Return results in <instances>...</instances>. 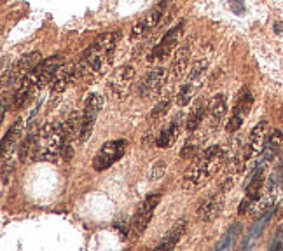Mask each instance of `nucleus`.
<instances>
[{"label": "nucleus", "mask_w": 283, "mask_h": 251, "mask_svg": "<svg viewBox=\"0 0 283 251\" xmlns=\"http://www.w3.org/2000/svg\"><path fill=\"white\" fill-rule=\"evenodd\" d=\"M65 141V129L62 122L46 124L38 129L32 161L35 162H54L62 157V147Z\"/></svg>", "instance_id": "nucleus-1"}, {"label": "nucleus", "mask_w": 283, "mask_h": 251, "mask_svg": "<svg viewBox=\"0 0 283 251\" xmlns=\"http://www.w3.org/2000/svg\"><path fill=\"white\" fill-rule=\"evenodd\" d=\"M102 105H104V98L100 94H90L84 103V112H82V126H80V134H79V143H88L90 136L93 134L94 122H96L98 115H100Z\"/></svg>", "instance_id": "nucleus-2"}, {"label": "nucleus", "mask_w": 283, "mask_h": 251, "mask_svg": "<svg viewBox=\"0 0 283 251\" xmlns=\"http://www.w3.org/2000/svg\"><path fill=\"white\" fill-rule=\"evenodd\" d=\"M126 147H128V141L126 140H114V141H108L105 143L104 147L98 150L96 157L93 161V168L96 171H104V169H108L112 164L119 161V159L124 155Z\"/></svg>", "instance_id": "nucleus-3"}, {"label": "nucleus", "mask_w": 283, "mask_h": 251, "mask_svg": "<svg viewBox=\"0 0 283 251\" xmlns=\"http://www.w3.org/2000/svg\"><path fill=\"white\" fill-rule=\"evenodd\" d=\"M161 201V194H150V196L145 197V201L140 204L138 211H136L135 218L132 222V236L135 239H138L142 234L145 232V229L150 224V218L154 215L156 206Z\"/></svg>", "instance_id": "nucleus-4"}, {"label": "nucleus", "mask_w": 283, "mask_h": 251, "mask_svg": "<svg viewBox=\"0 0 283 251\" xmlns=\"http://www.w3.org/2000/svg\"><path fill=\"white\" fill-rule=\"evenodd\" d=\"M164 80H166V70L158 66V68L150 70V72H147L142 77L138 86H136V93H138L140 98H145V100L158 96L161 93L162 86H164Z\"/></svg>", "instance_id": "nucleus-5"}, {"label": "nucleus", "mask_w": 283, "mask_h": 251, "mask_svg": "<svg viewBox=\"0 0 283 251\" xmlns=\"http://www.w3.org/2000/svg\"><path fill=\"white\" fill-rule=\"evenodd\" d=\"M133 77H135V70L130 65L121 66V68H118L110 75L108 87H110V93L114 94L118 100H124V98L128 96L130 89H132Z\"/></svg>", "instance_id": "nucleus-6"}, {"label": "nucleus", "mask_w": 283, "mask_h": 251, "mask_svg": "<svg viewBox=\"0 0 283 251\" xmlns=\"http://www.w3.org/2000/svg\"><path fill=\"white\" fill-rule=\"evenodd\" d=\"M63 65H65V61H63V58L60 54L52 56V58L49 59H42V61L32 70L35 80H37L38 89H44L46 86H49V84L52 82V79H54L56 72H58Z\"/></svg>", "instance_id": "nucleus-7"}, {"label": "nucleus", "mask_w": 283, "mask_h": 251, "mask_svg": "<svg viewBox=\"0 0 283 251\" xmlns=\"http://www.w3.org/2000/svg\"><path fill=\"white\" fill-rule=\"evenodd\" d=\"M226 194L222 189H218L217 194H212L208 199H204L203 203L198 208V218L201 222H212L222 213V208H224V199Z\"/></svg>", "instance_id": "nucleus-8"}, {"label": "nucleus", "mask_w": 283, "mask_h": 251, "mask_svg": "<svg viewBox=\"0 0 283 251\" xmlns=\"http://www.w3.org/2000/svg\"><path fill=\"white\" fill-rule=\"evenodd\" d=\"M168 3L170 2H166V0H161V2H159L158 5H156L154 9H152L150 12L144 17V19H140L138 23L132 28V38H140L142 35H145L148 30H152L154 26H158L159 21H161V17H162V14H164L166 7H168Z\"/></svg>", "instance_id": "nucleus-9"}, {"label": "nucleus", "mask_w": 283, "mask_h": 251, "mask_svg": "<svg viewBox=\"0 0 283 251\" xmlns=\"http://www.w3.org/2000/svg\"><path fill=\"white\" fill-rule=\"evenodd\" d=\"M24 127H26V122H24L23 119H18V121L10 126V129L6 133V136H4V140H2V159L4 161L7 159V155L12 154L14 148H16L18 143L21 141Z\"/></svg>", "instance_id": "nucleus-10"}, {"label": "nucleus", "mask_w": 283, "mask_h": 251, "mask_svg": "<svg viewBox=\"0 0 283 251\" xmlns=\"http://www.w3.org/2000/svg\"><path fill=\"white\" fill-rule=\"evenodd\" d=\"M186 231H187V218L176 220L175 224L172 225V229L162 236L161 243L158 245V250H173L180 243V239L184 238Z\"/></svg>", "instance_id": "nucleus-11"}, {"label": "nucleus", "mask_w": 283, "mask_h": 251, "mask_svg": "<svg viewBox=\"0 0 283 251\" xmlns=\"http://www.w3.org/2000/svg\"><path fill=\"white\" fill-rule=\"evenodd\" d=\"M74 79H77L76 75V65H63L62 68L56 72L54 79L51 82V91L54 94H60L68 87V84L72 82Z\"/></svg>", "instance_id": "nucleus-12"}, {"label": "nucleus", "mask_w": 283, "mask_h": 251, "mask_svg": "<svg viewBox=\"0 0 283 251\" xmlns=\"http://www.w3.org/2000/svg\"><path fill=\"white\" fill-rule=\"evenodd\" d=\"M189 59H190V47L189 45H182L178 51L175 52V58L172 61V77L175 80H180L186 75L187 68H189Z\"/></svg>", "instance_id": "nucleus-13"}, {"label": "nucleus", "mask_w": 283, "mask_h": 251, "mask_svg": "<svg viewBox=\"0 0 283 251\" xmlns=\"http://www.w3.org/2000/svg\"><path fill=\"white\" fill-rule=\"evenodd\" d=\"M40 61H42L40 52H30V54L23 56L20 61L14 63L12 68H10V72H12V75L16 77L18 80H21L23 79V75H26L28 72H32V70H34Z\"/></svg>", "instance_id": "nucleus-14"}, {"label": "nucleus", "mask_w": 283, "mask_h": 251, "mask_svg": "<svg viewBox=\"0 0 283 251\" xmlns=\"http://www.w3.org/2000/svg\"><path fill=\"white\" fill-rule=\"evenodd\" d=\"M228 112V101H226L224 94H215L210 101H208V114L212 119V126H217L222 119L226 117Z\"/></svg>", "instance_id": "nucleus-15"}, {"label": "nucleus", "mask_w": 283, "mask_h": 251, "mask_svg": "<svg viewBox=\"0 0 283 251\" xmlns=\"http://www.w3.org/2000/svg\"><path fill=\"white\" fill-rule=\"evenodd\" d=\"M80 126H82V114L79 112H72L65 122H63V129H65V141L63 143H74L80 134Z\"/></svg>", "instance_id": "nucleus-16"}, {"label": "nucleus", "mask_w": 283, "mask_h": 251, "mask_svg": "<svg viewBox=\"0 0 283 251\" xmlns=\"http://www.w3.org/2000/svg\"><path fill=\"white\" fill-rule=\"evenodd\" d=\"M206 112H208V101L206 100L201 98V100H198L196 103H194L192 110H190L189 117H187V122H186L187 129H189L190 133H194V131L201 126V122H203L204 114H206Z\"/></svg>", "instance_id": "nucleus-17"}, {"label": "nucleus", "mask_w": 283, "mask_h": 251, "mask_svg": "<svg viewBox=\"0 0 283 251\" xmlns=\"http://www.w3.org/2000/svg\"><path fill=\"white\" fill-rule=\"evenodd\" d=\"M266 140H268V122L266 121H260L259 124L252 129V133H250V147H252L254 150V155L260 154L264 148V145H266Z\"/></svg>", "instance_id": "nucleus-18"}, {"label": "nucleus", "mask_w": 283, "mask_h": 251, "mask_svg": "<svg viewBox=\"0 0 283 251\" xmlns=\"http://www.w3.org/2000/svg\"><path fill=\"white\" fill-rule=\"evenodd\" d=\"M178 131H180V121H173L172 124H168L164 127V129H161V133H159L158 136V147L161 148H168L173 145V141L176 140V136H178Z\"/></svg>", "instance_id": "nucleus-19"}, {"label": "nucleus", "mask_w": 283, "mask_h": 251, "mask_svg": "<svg viewBox=\"0 0 283 251\" xmlns=\"http://www.w3.org/2000/svg\"><path fill=\"white\" fill-rule=\"evenodd\" d=\"M243 231V225L240 224V222H236L232 227L228 229V232L224 234V238L220 239V241L217 243V246H215V250L217 251H222V250H231L232 246L236 245V241H238L240 234H242Z\"/></svg>", "instance_id": "nucleus-20"}, {"label": "nucleus", "mask_w": 283, "mask_h": 251, "mask_svg": "<svg viewBox=\"0 0 283 251\" xmlns=\"http://www.w3.org/2000/svg\"><path fill=\"white\" fill-rule=\"evenodd\" d=\"M252 105H254V98H252V94H250V91L243 89L242 94L238 96V101H236L232 114H236V115H240V117L245 119L246 115L250 114V108H252Z\"/></svg>", "instance_id": "nucleus-21"}, {"label": "nucleus", "mask_w": 283, "mask_h": 251, "mask_svg": "<svg viewBox=\"0 0 283 251\" xmlns=\"http://www.w3.org/2000/svg\"><path fill=\"white\" fill-rule=\"evenodd\" d=\"M206 68H208V61H204V59H198V61H194L192 66H190V70H189V75H187V82H192L200 87V84L198 82L203 80Z\"/></svg>", "instance_id": "nucleus-22"}, {"label": "nucleus", "mask_w": 283, "mask_h": 251, "mask_svg": "<svg viewBox=\"0 0 283 251\" xmlns=\"http://www.w3.org/2000/svg\"><path fill=\"white\" fill-rule=\"evenodd\" d=\"M196 89H198L196 84H192V82L184 84V86L180 87L178 94H176V103H178L180 107H186V105H189L190 103V98L194 96Z\"/></svg>", "instance_id": "nucleus-23"}, {"label": "nucleus", "mask_w": 283, "mask_h": 251, "mask_svg": "<svg viewBox=\"0 0 283 251\" xmlns=\"http://www.w3.org/2000/svg\"><path fill=\"white\" fill-rule=\"evenodd\" d=\"M200 140L201 138H189V140H186L182 150H180V157L182 159L194 157V155L198 154V150H200V143H201Z\"/></svg>", "instance_id": "nucleus-24"}, {"label": "nucleus", "mask_w": 283, "mask_h": 251, "mask_svg": "<svg viewBox=\"0 0 283 251\" xmlns=\"http://www.w3.org/2000/svg\"><path fill=\"white\" fill-rule=\"evenodd\" d=\"M170 110V100H161L150 112V121H159L166 115V112Z\"/></svg>", "instance_id": "nucleus-25"}, {"label": "nucleus", "mask_w": 283, "mask_h": 251, "mask_svg": "<svg viewBox=\"0 0 283 251\" xmlns=\"http://www.w3.org/2000/svg\"><path fill=\"white\" fill-rule=\"evenodd\" d=\"M166 173V162L164 161H158L154 162V166L150 168V173H148V180L150 182H156V180H161Z\"/></svg>", "instance_id": "nucleus-26"}, {"label": "nucleus", "mask_w": 283, "mask_h": 251, "mask_svg": "<svg viewBox=\"0 0 283 251\" xmlns=\"http://www.w3.org/2000/svg\"><path fill=\"white\" fill-rule=\"evenodd\" d=\"M243 121H245V119H243V117H240V115L232 114V115H231V119H229V121H228V126H226L228 133H236V131H238L240 127H242Z\"/></svg>", "instance_id": "nucleus-27"}, {"label": "nucleus", "mask_w": 283, "mask_h": 251, "mask_svg": "<svg viewBox=\"0 0 283 251\" xmlns=\"http://www.w3.org/2000/svg\"><path fill=\"white\" fill-rule=\"evenodd\" d=\"M268 141H270L271 145H274L278 150H282V148H283V133H282V131H278V129L273 131V134L268 138Z\"/></svg>", "instance_id": "nucleus-28"}, {"label": "nucleus", "mask_w": 283, "mask_h": 251, "mask_svg": "<svg viewBox=\"0 0 283 251\" xmlns=\"http://www.w3.org/2000/svg\"><path fill=\"white\" fill-rule=\"evenodd\" d=\"M282 248H283V225L278 227L273 243H271V246H270V250H282Z\"/></svg>", "instance_id": "nucleus-29"}, {"label": "nucleus", "mask_w": 283, "mask_h": 251, "mask_svg": "<svg viewBox=\"0 0 283 251\" xmlns=\"http://www.w3.org/2000/svg\"><path fill=\"white\" fill-rule=\"evenodd\" d=\"M72 157H74V147H72V143H63V147H62V159H65V161H70Z\"/></svg>", "instance_id": "nucleus-30"}, {"label": "nucleus", "mask_w": 283, "mask_h": 251, "mask_svg": "<svg viewBox=\"0 0 283 251\" xmlns=\"http://www.w3.org/2000/svg\"><path fill=\"white\" fill-rule=\"evenodd\" d=\"M229 5H231V9L236 10L238 14L245 12V5H243V2H240V0H231V2H229Z\"/></svg>", "instance_id": "nucleus-31"}, {"label": "nucleus", "mask_w": 283, "mask_h": 251, "mask_svg": "<svg viewBox=\"0 0 283 251\" xmlns=\"http://www.w3.org/2000/svg\"><path fill=\"white\" fill-rule=\"evenodd\" d=\"M254 201L250 199V197H245V199L242 201V204H240V210H238V213L240 215H245L246 211H248V208H250V204H252Z\"/></svg>", "instance_id": "nucleus-32"}, {"label": "nucleus", "mask_w": 283, "mask_h": 251, "mask_svg": "<svg viewBox=\"0 0 283 251\" xmlns=\"http://www.w3.org/2000/svg\"><path fill=\"white\" fill-rule=\"evenodd\" d=\"M273 30L276 35H283V21H276V23L273 24Z\"/></svg>", "instance_id": "nucleus-33"}, {"label": "nucleus", "mask_w": 283, "mask_h": 251, "mask_svg": "<svg viewBox=\"0 0 283 251\" xmlns=\"http://www.w3.org/2000/svg\"><path fill=\"white\" fill-rule=\"evenodd\" d=\"M6 112H7V98H2V121L6 117Z\"/></svg>", "instance_id": "nucleus-34"}]
</instances>
